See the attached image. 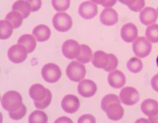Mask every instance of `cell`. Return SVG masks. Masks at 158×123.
I'll list each match as a JSON object with an SVG mask.
<instances>
[{
	"label": "cell",
	"instance_id": "cell-1",
	"mask_svg": "<svg viewBox=\"0 0 158 123\" xmlns=\"http://www.w3.org/2000/svg\"><path fill=\"white\" fill-rule=\"evenodd\" d=\"M120 101L116 95H107L102 101V109L111 120L118 121L123 117L124 110L121 106Z\"/></svg>",
	"mask_w": 158,
	"mask_h": 123
},
{
	"label": "cell",
	"instance_id": "cell-2",
	"mask_svg": "<svg viewBox=\"0 0 158 123\" xmlns=\"http://www.w3.org/2000/svg\"><path fill=\"white\" fill-rule=\"evenodd\" d=\"M22 105V96L18 92H8L2 97V106L9 112L17 111Z\"/></svg>",
	"mask_w": 158,
	"mask_h": 123
},
{
	"label": "cell",
	"instance_id": "cell-3",
	"mask_svg": "<svg viewBox=\"0 0 158 123\" xmlns=\"http://www.w3.org/2000/svg\"><path fill=\"white\" fill-rule=\"evenodd\" d=\"M152 46L150 41H148L144 37H140L136 39L132 45V50L136 57L144 58L150 54Z\"/></svg>",
	"mask_w": 158,
	"mask_h": 123
},
{
	"label": "cell",
	"instance_id": "cell-4",
	"mask_svg": "<svg viewBox=\"0 0 158 123\" xmlns=\"http://www.w3.org/2000/svg\"><path fill=\"white\" fill-rule=\"evenodd\" d=\"M42 76L46 82L54 83L60 79L62 72L59 67L53 63H48L44 66L42 69Z\"/></svg>",
	"mask_w": 158,
	"mask_h": 123
},
{
	"label": "cell",
	"instance_id": "cell-5",
	"mask_svg": "<svg viewBox=\"0 0 158 123\" xmlns=\"http://www.w3.org/2000/svg\"><path fill=\"white\" fill-rule=\"evenodd\" d=\"M67 75L68 78L73 82H79L84 78L86 75L85 67L78 62H72L67 68Z\"/></svg>",
	"mask_w": 158,
	"mask_h": 123
},
{
	"label": "cell",
	"instance_id": "cell-6",
	"mask_svg": "<svg viewBox=\"0 0 158 123\" xmlns=\"http://www.w3.org/2000/svg\"><path fill=\"white\" fill-rule=\"evenodd\" d=\"M52 23L56 30L59 32H67L70 30L73 25V19L68 14L58 13L55 14L52 18Z\"/></svg>",
	"mask_w": 158,
	"mask_h": 123
},
{
	"label": "cell",
	"instance_id": "cell-7",
	"mask_svg": "<svg viewBox=\"0 0 158 123\" xmlns=\"http://www.w3.org/2000/svg\"><path fill=\"white\" fill-rule=\"evenodd\" d=\"M140 95L136 88L127 87L123 88L120 92V100L127 106H132L138 102Z\"/></svg>",
	"mask_w": 158,
	"mask_h": 123
},
{
	"label": "cell",
	"instance_id": "cell-8",
	"mask_svg": "<svg viewBox=\"0 0 158 123\" xmlns=\"http://www.w3.org/2000/svg\"><path fill=\"white\" fill-rule=\"evenodd\" d=\"M27 50L21 44L11 47L8 52V58L14 63H23L27 57Z\"/></svg>",
	"mask_w": 158,
	"mask_h": 123
},
{
	"label": "cell",
	"instance_id": "cell-9",
	"mask_svg": "<svg viewBox=\"0 0 158 123\" xmlns=\"http://www.w3.org/2000/svg\"><path fill=\"white\" fill-rule=\"evenodd\" d=\"M81 52V46L74 40H68L63 45V52L69 59L77 58Z\"/></svg>",
	"mask_w": 158,
	"mask_h": 123
},
{
	"label": "cell",
	"instance_id": "cell-10",
	"mask_svg": "<svg viewBox=\"0 0 158 123\" xmlns=\"http://www.w3.org/2000/svg\"><path fill=\"white\" fill-rule=\"evenodd\" d=\"M80 102L79 99L73 95H67L62 101V107L63 111L69 114H73L79 109Z\"/></svg>",
	"mask_w": 158,
	"mask_h": 123
},
{
	"label": "cell",
	"instance_id": "cell-11",
	"mask_svg": "<svg viewBox=\"0 0 158 123\" xmlns=\"http://www.w3.org/2000/svg\"><path fill=\"white\" fill-rule=\"evenodd\" d=\"M77 92L83 97H91L95 95L97 92V86L95 82L91 80H83L79 83Z\"/></svg>",
	"mask_w": 158,
	"mask_h": 123
},
{
	"label": "cell",
	"instance_id": "cell-12",
	"mask_svg": "<svg viewBox=\"0 0 158 123\" xmlns=\"http://www.w3.org/2000/svg\"><path fill=\"white\" fill-rule=\"evenodd\" d=\"M78 13L80 16L85 19H91L98 14V8L93 3L87 1L79 6Z\"/></svg>",
	"mask_w": 158,
	"mask_h": 123
},
{
	"label": "cell",
	"instance_id": "cell-13",
	"mask_svg": "<svg viewBox=\"0 0 158 123\" xmlns=\"http://www.w3.org/2000/svg\"><path fill=\"white\" fill-rule=\"evenodd\" d=\"M137 34H138V30L136 25L131 23H128L122 27L121 36L122 39L127 43H131L135 41L137 38Z\"/></svg>",
	"mask_w": 158,
	"mask_h": 123
},
{
	"label": "cell",
	"instance_id": "cell-14",
	"mask_svg": "<svg viewBox=\"0 0 158 123\" xmlns=\"http://www.w3.org/2000/svg\"><path fill=\"white\" fill-rule=\"evenodd\" d=\"M100 20L102 24L106 26H112L117 23L118 15L113 8H106L102 12L100 15Z\"/></svg>",
	"mask_w": 158,
	"mask_h": 123
},
{
	"label": "cell",
	"instance_id": "cell-15",
	"mask_svg": "<svg viewBox=\"0 0 158 123\" xmlns=\"http://www.w3.org/2000/svg\"><path fill=\"white\" fill-rule=\"evenodd\" d=\"M157 19V13L155 8H145L140 14V20L142 24L151 25L154 23Z\"/></svg>",
	"mask_w": 158,
	"mask_h": 123
},
{
	"label": "cell",
	"instance_id": "cell-16",
	"mask_svg": "<svg viewBox=\"0 0 158 123\" xmlns=\"http://www.w3.org/2000/svg\"><path fill=\"white\" fill-rule=\"evenodd\" d=\"M108 82L114 88H121L126 83L125 75L121 71H114L108 75Z\"/></svg>",
	"mask_w": 158,
	"mask_h": 123
},
{
	"label": "cell",
	"instance_id": "cell-17",
	"mask_svg": "<svg viewBox=\"0 0 158 123\" xmlns=\"http://www.w3.org/2000/svg\"><path fill=\"white\" fill-rule=\"evenodd\" d=\"M109 54H106V52L98 51L94 53L93 64L98 68H103L104 70L109 63Z\"/></svg>",
	"mask_w": 158,
	"mask_h": 123
},
{
	"label": "cell",
	"instance_id": "cell-18",
	"mask_svg": "<svg viewBox=\"0 0 158 123\" xmlns=\"http://www.w3.org/2000/svg\"><path fill=\"white\" fill-rule=\"evenodd\" d=\"M48 93V89L44 88L42 85L34 84L29 89V96L34 101H40L45 98Z\"/></svg>",
	"mask_w": 158,
	"mask_h": 123
},
{
	"label": "cell",
	"instance_id": "cell-19",
	"mask_svg": "<svg viewBox=\"0 0 158 123\" xmlns=\"http://www.w3.org/2000/svg\"><path fill=\"white\" fill-rule=\"evenodd\" d=\"M141 108L145 115L152 117L158 112V102L154 99H147L142 103Z\"/></svg>",
	"mask_w": 158,
	"mask_h": 123
},
{
	"label": "cell",
	"instance_id": "cell-20",
	"mask_svg": "<svg viewBox=\"0 0 158 123\" xmlns=\"http://www.w3.org/2000/svg\"><path fill=\"white\" fill-rule=\"evenodd\" d=\"M13 10L20 13L23 17V18H26L29 16V14L32 11L30 3L24 0H19V1L15 2L13 5Z\"/></svg>",
	"mask_w": 158,
	"mask_h": 123
},
{
	"label": "cell",
	"instance_id": "cell-21",
	"mask_svg": "<svg viewBox=\"0 0 158 123\" xmlns=\"http://www.w3.org/2000/svg\"><path fill=\"white\" fill-rule=\"evenodd\" d=\"M33 33L38 42L47 41L51 35L50 29L46 25H39L38 27H36L33 29Z\"/></svg>",
	"mask_w": 158,
	"mask_h": 123
},
{
	"label": "cell",
	"instance_id": "cell-22",
	"mask_svg": "<svg viewBox=\"0 0 158 123\" xmlns=\"http://www.w3.org/2000/svg\"><path fill=\"white\" fill-rule=\"evenodd\" d=\"M18 43L21 44L23 47H25L28 52H32L33 50L35 49V39L33 38V36L29 35V34L21 36L19 40H18Z\"/></svg>",
	"mask_w": 158,
	"mask_h": 123
},
{
	"label": "cell",
	"instance_id": "cell-23",
	"mask_svg": "<svg viewBox=\"0 0 158 123\" xmlns=\"http://www.w3.org/2000/svg\"><path fill=\"white\" fill-rule=\"evenodd\" d=\"M23 17L20 13L17 11H13L6 16V20L10 23L14 28H18L21 26Z\"/></svg>",
	"mask_w": 158,
	"mask_h": 123
},
{
	"label": "cell",
	"instance_id": "cell-24",
	"mask_svg": "<svg viewBox=\"0 0 158 123\" xmlns=\"http://www.w3.org/2000/svg\"><path fill=\"white\" fill-rule=\"evenodd\" d=\"M146 37L147 40L151 43H158V25L151 24L147 27L146 31Z\"/></svg>",
	"mask_w": 158,
	"mask_h": 123
},
{
	"label": "cell",
	"instance_id": "cell-25",
	"mask_svg": "<svg viewBox=\"0 0 158 123\" xmlns=\"http://www.w3.org/2000/svg\"><path fill=\"white\" fill-rule=\"evenodd\" d=\"M127 69L132 73H138L139 72L142 71V61L136 58H131L127 62Z\"/></svg>",
	"mask_w": 158,
	"mask_h": 123
},
{
	"label": "cell",
	"instance_id": "cell-26",
	"mask_svg": "<svg viewBox=\"0 0 158 123\" xmlns=\"http://www.w3.org/2000/svg\"><path fill=\"white\" fill-rule=\"evenodd\" d=\"M13 26L7 20L1 21V39H8L13 33Z\"/></svg>",
	"mask_w": 158,
	"mask_h": 123
},
{
	"label": "cell",
	"instance_id": "cell-27",
	"mask_svg": "<svg viewBox=\"0 0 158 123\" xmlns=\"http://www.w3.org/2000/svg\"><path fill=\"white\" fill-rule=\"evenodd\" d=\"M77 59L82 63H87L92 60V51L87 45L81 46V52Z\"/></svg>",
	"mask_w": 158,
	"mask_h": 123
},
{
	"label": "cell",
	"instance_id": "cell-28",
	"mask_svg": "<svg viewBox=\"0 0 158 123\" xmlns=\"http://www.w3.org/2000/svg\"><path fill=\"white\" fill-rule=\"evenodd\" d=\"M28 121L29 122H47L48 117L44 112L35 111L29 116Z\"/></svg>",
	"mask_w": 158,
	"mask_h": 123
},
{
	"label": "cell",
	"instance_id": "cell-29",
	"mask_svg": "<svg viewBox=\"0 0 158 123\" xmlns=\"http://www.w3.org/2000/svg\"><path fill=\"white\" fill-rule=\"evenodd\" d=\"M52 6L57 11H66L70 5V0H52Z\"/></svg>",
	"mask_w": 158,
	"mask_h": 123
},
{
	"label": "cell",
	"instance_id": "cell-30",
	"mask_svg": "<svg viewBox=\"0 0 158 123\" xmlns=\"http://www.w3.org/2000/svg\"><path fill=\"white\" fill-rule=\"evenodd\" d=\"M51 101H52V94L50 92V91L48 90V93H47L45 98L40 101H34V104H35L36 107L38 109H44V108L48 107Z\"/></svg>",
	"mask_w": 158,
	"mask_h": 123
},
{
	"label": "cell",
	"instance_id": "cell-31",
	"mask_svg": "<svg viewBox=\"0 0 158 123\" xmlns=\"http://www.w3.org/2000/svg\"><path fill=\"white\" fill-rule=\"evenodd\" d=\"M26 107L23 104L21 107H19V109L17 110L16 112L14 111V112H10L9 113V117L12 118V119H14V120H19V119H21L25 116L26 114Z\"/></svg>",
	"mask_w": 158,
	"mask_h": 123
},
{
	"label": "cell",
	"instance_id": "cell-32",
	"mask_svg": "<svg viewBox=\"0 0 158 123\" xmlns=\"http://www.w3.org/2000/svg\"><path fill=\"white\" fill-rule=\"evenodd\" d=\"M145 6V0H136L135 3L131 5L128 6V8L131 9V11L139 12L142 10Z\"/></svg>",
	"mask_w": 158,
	"mask_h": 123
},
{
	"label": "cell",
	"instance_id": "cell-33",
	"mask_svg": "<svg viewBox=\"0 0 158 123\" xmlns=\"http://www.w3.org/2000/svg\"><path fill=\"white\" fill-rule=\"evenodd\" d=\"M109 63H108V65H107V67H106V69H105V71L106 72H109L111 71V70H113V69L116 68L117 66V63H118L117 58L115 57L114 55L109 54Z\"/></svg>",
	"mask_w": 158,
	"mask_h": 123
},
{
	"label": "cell",
	"instance_id": "cell-34",
	"mask_svg": "<svg viewBox=\"0 0 158 123\" xmlns=\"http://www.w3.org/2000/svg\"><path fill=\"white\" fill-rule=\"evenodd\" d=\"M92 1L98 4H101L103 7H112L117 3V0H92Z\"/></svg>",
	"mask_w": 158,
	"mask_h": 123
},
{
	"label": "cell",
	"instance_id": "cell-35",
	"mask_svg": "<svg viewBox=\"0 0 158 123\" xmlns=\"http://www.w3.org/2000/svg\"><path fill=\"white\" fill-rule=\"evenodd\" d=\"M28 3H30L32 12L38 11L39 8H41L42 1L41 0H27Z\"/></svg>",
	"mask_w": 158,
	"mask_h": 123
},
{
	"label": "cell",
	"instance_id": "cell-36",
	"mask_svg": "<svg viewBox=\"0 0 158 123\" xmlns=\"http://www.w3.org/2000/svg\"><path fill=\"white\" fill-rule=\"evenodd\" d=\"M95 122V118L93 117V116L91 115H84L79 118V120L77 121V122Z\"/></svg>",
	"mask_w": 158,
	"mask_h": 123
},
{
	"label": "cell",
	"instance_id": "cell-37",
	"mask_svg": "<svg viewBox=\"0 0 158 123\" xmlns=\"http://www.w3.org/2000/svg\"><path fill=\"white\" fill-rule=\"evenodd\" d=\"M151 84H152V87L156 92H158V74L155 75L154 77H152V82H151Z\"/></svg>",
	"mask_w": 158,
	"mask_h": 123
},
{
	"label": "cell",
	"instance_id": "cell-38",
	"mask_svg": "<svg viewBox=\"0 0 158 123\" xmlns=\"http://www.w3.org/2000/svg\"><path fill=\"white\" fill-rule=\"evenodd\" d=\"M120 3H123V4H126V5L127 6H130L131 5V4H133L134 3H135V1L136 0H118Z\"/></svg>",
	"mask_w": 158,
	"mask_h": 123
},
{
	"label": "cell",
	"instance_id": "cell-39",
	"mask_svg": "<svg viewBox=\"0 0 158 123\" xmlns=\"http://www.w3.org/2000/svg\"><path fill=\"white\" fill-rule=\"evenodd\" d=\"M149 120H150L151 122H158V112L156 114H155L154 116H152V117H149Z\"/></svg>",
	"mask_w": 158,
	"mask_h": 123
},
{
	"label": "cell",
	"instance_id": "cell-40",
	"mask_svg": "<svg viewBox=\"0 0 158 123\" xmlns=\"http://www.w3.org/2000/svg\"><path fill=\"white\" fill-rule=\"evenodd\" d=\"M156 64H157V67H158V56H157V58H156Z\"/></svg>",
	"mask_w": 158,
	"mask_h": 123
},
{
	"label": "cell",
	"instance_id": "cell-41",
	"mask_svg": "<svg viewBox=\"0 0 158 123\" xmlns=\"http://www.w3.org/2000/svg\"><path fill=\"white\" fill-rule=\"evenodd\" d=\"M157 14H158V9H157Z\"/></svg>",
	"mask_w": 158,
	"mask_h": 123
}]
</instances>
